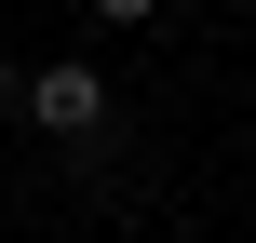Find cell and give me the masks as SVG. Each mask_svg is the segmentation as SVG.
<instances>
[{"instance_id":"cell-1","label":"cell","mask_w":256,"mask_h":243,"mask_svg":"<svg viewBox=\"0 0 256 243\" xmlns=\"http://www.w3.org/2000/svg\"><path fill=\"white\" fill-rule=\"evenodd\" d=\"M108 108H122V95H108L81 54H54V68H27V81H14V122H40L54 149H108Z\"/></svg>"},{"instance_id":"cell-2","label":"cell","mask_w":256,"mask_h":243,"mask_svg":"<svg viewBox=\"0 0 256 243\" xmlns=\"http://www.w3.org/2000/svg\"><path fill=\"white\" fill-rule=\"evenodd\" d=\"M94 27H162V0H81Z\"/></svg>"},{"instance_id":"cell-3","label":"cell","mask_w":256,"mask_h":243,"mask_svg":"<svg viewBox=\"0 0 256 243\" xmlns=\"http://www.w3.org/2000/svg\"><path fill=\"white\" fill-rule=\"evenodd\" d=\"M14 81H27V68H14V54H0V108H14Z\"/></svg>"}]
</instances>
